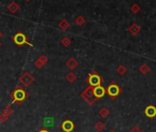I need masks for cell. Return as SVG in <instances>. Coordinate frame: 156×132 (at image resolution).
Instances as JSON below:
<instances>
[{"label": "cell", "instance_id": "1", "mask_svg": "<svg viewBox=\"0 0 156 132\" xmlns=\"http://www.w3.org/2000/svg\"><path fill=\"white\" fill-rule=\"evenodd\" d=\"M10 98L12 99V103L21 105V104L29 98V93H28L21 86H17L9 95Z\"/></svg>", "mask_w": 156, "mask_h": 132}, {"label": "cell", "instance_id": "2", "mask_svg": "<svg viewBox=\"0 0 156 132\" xmlns=\"http://www.w3.org/2000/svg\"><path fill=\"white\" fill-rule=\"evenodd\" d=\"M121 93H122V88L114 81L110 83L106 89V94H107L108 96L111 99H116Z\"/></svg>", "mask_w": 156, "mask_h": 132}, {"label": "cell", "instance_id": "3", "mask_svg": "<svg viewBox=\"0 0 156 132\" xmlns=\"http://www.w3.org/2000/svg\"><path fill=\"white\" fill-rule=\"evenodd\" d=\"M104 82L103 78L97 72H93L88 74V76L86 79V83L88 84V86L96 87L98 86H101V83Z\"/></svg>", "mask_w": 156, "mask_h": 132}, {"label": "cell", "instance_id": "4", "mask_svg": "<svg viewBox=\"0 0 156 132\" xmlns=\"http://www.w3.org/2000/svg\"><path fill=\"white\" fill-rule=\"evenodd\" d=\"M93 88L94 87H91L88 86L87 88H86L84 91L81 93V97L84 99L88 106H93L94 104L96 103V101L97 100L95 96H94V93H93Z\"/></svg>", "mask_w": 156, "mask_h": 132}, {"label": "cell", "instance_id": "5", "mask_svg": "<svg viewBox=\"0 0 156 132\" xmlns=\"http://www.w3.org/2000/svg\"><path fill=\"white\" fill-rule=\"evenodd\" d=\"M12 41H14V43H15L17 47H21V46H23L24 44H27V45H29V46H30V47H33V45H32L30 42L28 41V39H27L26 35H25L23 32H21V31L17 32L14 37H12Z\"/></svg>", "mask_w": 156, "mask_h": 132}, {"label": "cell", "instance_id": "6", "mask_svg": "<svg viewBox=\"0 0 156 132\" xmlns=\"http://www.w3.org/2000/svg\"><path fill=\"white\" fill-rule=\"evenodd\" d=\"M34 81H35L34 77L28 72H25L20 77V82L23 84L25 87H29L31 83H34Z\"/></svg>", "mask_w": 156, "mask_h": 132}, {"label": "cell", "instance_id": "7", "mask_svg": "<svg viewBox=\"0 0 156 132\" xmlns=\"http://www.w3.org/2000/svg\"><path fill=\"white\" fill-rule=\"evenodd\" d=\"M61 128L64 132H72L73 129L75 128V123H73V122L71 119H67V120H64L62 123Z\"/></svg>", "mask_w": 156, "mask_h": 132}, {"label": "cell", "instance_id": "8", "mask_svg": "<svg viewBox=\"0 0 156 132\" xmlns=\"http://www.w3.org/2000/svg\"><path fill=\"white\" fill-rule=\"evenodd\" d=\"M93 93H94V96L98 100L100 98L104 97L106 95V88H104L102 86H98L93 88Z\"/></svg>", "mask_w": 156, "mask_h": 132}, {"label": "cell", "instance_id": "9", "mask_svg": "<svg viewBox=\"0 0 156 132\" xmlns=\"http://www.w3.org/2000/svg\"><path fill=\"white\" fill-rule=\"evenodd\" d=\"M144 114L147 117L153 118L154 117H156V107L152 105L148 106L144 110Z\"/></svg>", "mask_w": 156, "mask_h": 132}, {"label": "cell", "instance_id": "10", "mask_svg": "<svg viewBox=\"0 0 156 132\" xmlns=\"http://www.w3.org/2000/svg\"><path fill=\"white\" fill-rule=\"evenodd\" d=\"M78 62L75 59V58H70L67 62H66V66L67 67L71 70V71H73V70H75L77 66H78Z\"/></svg>", "mask_w": 156, "mask_h": 132}, {"label": "cell", "instance_id": "11", "mask_svg": "<svg viewBox=\"0 0 156 132\" xmlns=\"http://www.w3.org/2000/svg\"><path fill=\"white\" fill-rule=\"evenodd\" d=\"M128 31H130L132 35H137L141 31V27L136 23H132L130 27H128Z\"/></svg>", "mask_w": 156, "mask_h": 132}, {"label": "cell", "instance_id": "12", "mask_svg": "<svg viewBox=\"0 0 156 132\" xmlns=\"http://www.w3.org/2000/svg\"><path fill=\"white\" fill-rule=\"evenodd\" d=\"M7 9L11 13L15 14V13H17L18 10H20V6H18L15 1H12V2H10V4L7 6Z\"/></svg>", "mask_w": 156, "mask_h": 132}, {"label": "cell", "instance_id": "13", "mask_svg": "<svg viewBox=\"0 0 156 132\" xmlns=\"http://www.w3.org/2000/svg\"><path fill=\"white\" fill-rule=\"evenodd\" d=\"M58 26H59V28H60L62 30H67L69 28H70L71 25H70V22L67 21L66 20H62L59 22Z\"/></svg>", "mask_w": 156, "mask_h": 132}, {"label": "cell", "instance_id": "14", "mask_svg": "<svg viewBox=\"0 0 156 132\" xmlns=\"http://www.w3.org/2000/svg\"><path fill=\"white\" fill-rule=\"evenodd\" d=\"M76 79H77L76 74H75V73H73V72L69 73L67 74V76H66V80H67L69 83H73V82H75Z\"/></svg>", "mask_w": 156, "mask_h": 132}, {"label": "cell", "instance_id": "15", "mask_svg": "<svg viewBox=\"0 0 156 132\" xmlns=\"http://www.w3.org/2000/svg\"><path fill=\"white\" fill-rule=\"evenodd\" d=\"M75 22L76 23V25H77V26L82 27V26H84V25H85V23H86V20H85V17H82V16H78V17H76V18H75Z\"/></svg>", "mask_w": 156, "mask_h": 132}, {"label": "cell", "instance_id": "16", "mask_svg": "<svg viewBox=\"0 0 156 132\" xmlns=\"http://www.w3.org/2000/svg\"><path fill=\"white\" fill-rule=\"evenodd\" d=\"M105 128H106V126H105V124L103 123L102 121H97V123L95 124V128H96L97 131H99V132H101L102 130H104Z\"/></svg>", "mask_w": 156, "mask_h": 132}, {"label": "cell", "instance_id": "17", "mask_svg": "<svg viewBox=\"0 0 156 132\" xmlns=\"http://www.w3.org/2000/svg\"><path fill=\"white\" fill-rule=\"evenodd\" d=\"M61 44H62L63 47H65V48H67V47H69V46L72 44V41L69 39L68 37H64L63 39L61 41Z\"/></svg>", "mask_w": 156, "mask_h": 132}, {"label": "cell", "instance_id": "18", "mask_svg": "<svg viewBox=\"0 0 156 132\" xmlns=\"http://www.w3.org/2000/svg\"><path fill=\"white\" fill-rule=\"evenodd\" d=\"M109 115V111L107 107H103L99 110V116L101 117H107Z\"/></svg>", "mask_w": 156, "mask_h": 132}, {"label": "cell", "instance_id": "19", "mask_svg": "<svg viewBox=\"0 0 156 132\" xmlns=\"http://www.w3.org/2000/svg\"><path fill=\"white\" fill-rule=\"evenodd\" d=\"M139 70H140V72L142 73V74H147L149 72H150V68H149V66L147 65V64H142L141 67L139 68Z\"/></svg>", "mask_w": 156, "mask_h": 132}, {"label": "cell", "instance_id": "20", "mask_svg": "<svg viewBox=\"0 0 156 132\" xmlns=\"http://www.w3.org/2000/svg\"><path fill=\"white\" fill-rule=\"evenodd\" d=\"M2 113L9 117V116H11V115H12V113H13V108H12L11 107L7 106V107H6L3 109V112H2Z\"/></svg>", "mask_w": 156, "mask_h": 132}, {"label": "cell", "instance_id": "21", "mask_svg": "<svg viewBox=\"0 0 156 132\" xmlns=\"http://www.w3.org/2000/svg\"><path fill=\"white\" fill-rule=\"evenodd\" d=\"M117 73L119 75H124L127 73V68L125 67L124 65H119L118 67L117 68Z\"/></svg>", "mask_w": 156, "mask_h": 132}, {"label": "cell", "instance_id": "22", "mask_svg": "<svg viewBox=\"0 0 156 132\" xmlns=\"http://www.w3.org/2000/svg\"><path fill=\"white\" fill-rule=\"evenodd\" d=\"M131 12H133L134 14H137L141 11V7L138 5V4H133L131 7Z\"/></svg>", "mask_w": 156, "mask_h": 132}, {"label": "cell", "instance_id": "23", "mask_svg": "<svg viewBox=\"0 0 156 132\" xmlns=\"http://www.w3.org/2000/svg\"><path fill=\"white\" fill-rule=\"evenodd\" d=\"M38 61H39L40 62H41L43 65H45V63H47V62H48L49 59H48L47 56H45V55H41V56H40V57H39Z\"/></svg>", "mask_w": 156, "mask_h": 132}, {"label": "cell", "instance_id": "24", "mask_svg": "<svg viewBox=\"0 0 156 132\" xmlns=\"http://www.w3.org/2000/svg\"><path fill=\"white\" fill-rule=\"evenodd\" d=\"M8 119V117L7 116H6L5 114H0V122L1 123H5V122H7V120Z\"/></svg>", "mask_w": 156, "mask_h": 132}, {"label": "cell", "instance_id": "25", "mask_svg": "<svg viewBox=\"0 0 156 132\" xmlns=\"http://www.w3.org/2000/svg\"><path fill=\"white\" fill-rule=\"evenodd\" d=\"M34 64H35V66H36V67L38 68V69H41V68L43 67V66H44V65H43L41 62H40L38 60H37V61L35 62V63H34Z\"/></svg>", "mask_w": 156, "mask_h": 132}, {"label": "cell", "instance_id": "26", "mask_svg": "<svg viewBox=\"0 0 156 132\" xmlns=\"http://www.w3.org/2000/svg\"><path fill=\"white\" fill-rule=\"evenodd\" d=\"M130 132H141V130L139 128H138V127H134Z\"/></svg>", "mask_w": 156, "mask_h": 132}, {"label": "cell", "instance_id": "27", "mask_svg": "<svg viewBox=\"0 0 156 132\" xmlns=\"http://www.w3.org/2000/svg\"><path fill=\"white\" fill-rule=\"evenodd\" d=\"M38 132H51V131H50V130H49V129H48L47 128H45V127H42V128H41V129H40V130H39Z\"/></svg>", "mask_w": 156, "mask_h": 132}, {"label": "cell", "instance_id": "28", "mask_svg": "<svg viewBox=\"0 0 156 132\" xmlns=\"http://www.w3.org/2000/svg\"><path fill=\"white\" fill-rule=\"evenodd\" d=\"M2 37H3V33H2L1 31H0V39H1Z\"/></svg>", "mask_w": 156, "mask_h": 132}, {"label": "cell", "instance_id": "29", "mask_svg": "<svg viewBox=\"0 0 156 132\" xmlns=\"http://www.w3.org/2000/svg\"><path fill=\"white\" fill-rule=\"evenodd\" d=\"M109 132H116V131H115V130H110Z\"/></svg>", "mask_w": 156, "mask_h": 132}, {"label": "cell", "instance_id": "30", "mask_svg": "<svg viewBox=\"0 0 156 132\" xmlns=\"http://www.w3.org/2000/svg\"><path fill=\"white\" fill-rule=\"evenodd\" d=\"M1 46H2V44H1V42H0V48H1Z\"/></svg>", "mask_w": 156, "mask_h": 132}]
</instances>
